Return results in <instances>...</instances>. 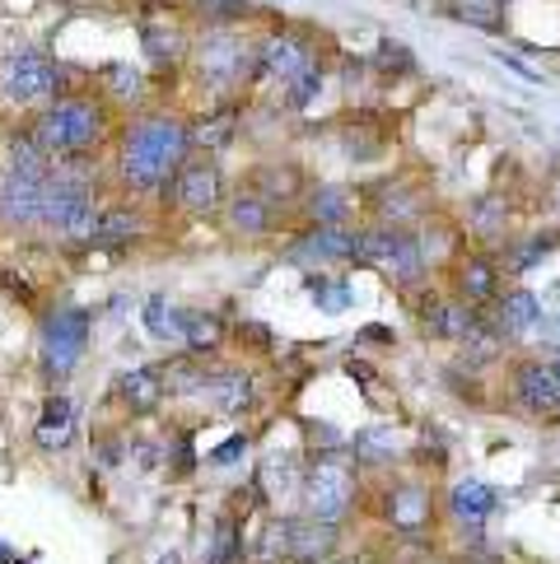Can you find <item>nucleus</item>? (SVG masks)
<instances>
[{
	"label": "nucleus",
	"mask_w": 560,
	"mask_h": 564,
	"mask_svg": "<svg viewBox=\"0 0 560 564\" xmlns=\"http://www.w3.org/2000/svg\"><path fill=\"white\" fill-rule=\"evenodd\" d=\"M187 154H192V140L177 117H164V112L136 117V122H127L122 135H117V183L131 196L164 192Z\"/></svg>",
	"instance_id": "nucleus-1"
},
{
	"label": "nucleus",
	"mask_w": 560,
	"mask_h": 564,
	"mask_svg": "<svg viewBox=\"0 0 560 564\" xmlns=\"http://www.w3.org/2000/svg\"><path fill=\"white\" fill-rule=\"evenodd\" d=\"M29 135L47 159H71V154H94L112 131V112L94 89H75L56 104L29 112Z\"/></svg>",
	"instance_id": "nucleus-2"
},
{
	"label": "nucleus",
	"mask_w": 560,
	"mask_h": 564,
	"mask_svg": "<svg viewBox=\"0 0 560 564\" xmlns=\"http://www.w3.org/2000/svg\"><path fill=\"white\" fill-rule=\"evenodd\" d=\"M75 94V70L43 47H19L0 56V104L14 112H37Z\"/></svg>",
	"instance_id": "nucleus-3"
},
{
	"label": "nucleus",
	"mask_w": 560,
	"mask_h": 564,
	"mask_svg": "<svg viewBox=\"0 0 560 564\" xmlns=\"http://www.w3.org/2000/svg\"><path fill=\"white\" fill-rule=\"evenodd\" d=\"M94 336V313L79 304H52L37 322V365H43L47 382H71L75 369L89 355Z\"/></svg>",
	"instance_id": "nucleus-4"
},
{
	"label": "nucleus",
	"mask_w": 560,
	"mask_h": 564,
	"mask_svg": "<svg viewBox=\"0 0 560 564\" xmlns=\"http://www.w3.org/2000/svg\"><path fill=\"white\" fill-rule=\"evenodd\" d=\"M164 192L173 196V206L183 215H215L225 206V173H219L211 154H187Z\"/></svg>",
	"instance_id": "nucleus-5"
},
{
	"label": "nucleus",
	"mask_w": 560,
	"mask_h": 564,
	"mask_svg": "<svg viewBox=\"0 0 560 564\" xmlns=\"http://www.w3.org/2000/svg\"><path fill=\"white\" fill-rule=\"evenodd\" d=\"M248 62H252L248 43H244L238 33H229V29H211L202 43L192 47V66H196V75H202L206 85H215V89H229L234 79H244Z\"/></svg>",
	"instance_id": "nucleus-6"
},
{
	"label": "nucleus",
	"mask_w": 560,
	"mask_h": 564,
	"mask_svg": "<svg viewBox=\"0 0 560 564\" xmlns=\"http://www.w3.org/2000/svg\"><path fill=\"white\" fill-rule=\"evenodd\" d=\"M304 503H309V518L317 522H342L355 503V480L346 467H336V462H317L313 471H304Z\"/></svg>",
	"instance_id": "nucleus-7"
},
{
	"label": "nucleus",
	"mask_w": 560,
	"mask_h": 564,
	"mask_svg": "<svg viewBox=\"0 0 560 564\" xmlns=\"http://www.w3.org/2000/svg\"><path fill=\"white\" fill-rule=\"evenodd\" d=\"M355 252L374 261V267H384L392 275H416L420 271V248H416V238L407 234H397V229H369V234H359V243Z\"/></svg>",
	"instance_id": "nucleus-8"
},
{
	"label": "nucleus",
	"mask_w": 560,
	"mask_h": 564,
	"mask_svg": "<svg viewBox=\"0 0 560 564\" xmlns=\"http://www.w3.org/2000/svg\"><path fill=\"white\" fill-rule=\"evenodd\" d=\"M0 173H6V177H24V183H47L52 159L37 150V140L29 135L24 122L6 127V135H0Z\"/></svg>",
	"instance_id": "nucleus-9"
},
{
	"label": "nucleus",
	"mask_w": 560,
	"mask_h": 564,
	"mask_svg": "<svg viewBox=\"0 0 560 564\" xmlns=\"http://www.w3.org/2000/svg\"><path fill=\"white\" fill-rule=\"evenodd\" d=\"M164 397H169L164 369H154V365H136V369H127L122 378L112 382V401L127 415H150V411H159V401Z\"/></svg>",
	"instance_id": "nucleus-10"
},
{
	"label": "nucleus",
	"mask_w": 560,
	"mask_h": 564,
	"mask_svg": "<svg viewBox=\"0 0 560 564\" xmlns=\"http://www.w3.org/2000/svg\"><path fill=\"white\" fill-rule=\"evenodd\" d=\"M37 200H43V183H24V177L0 173V229L10 234L37 229Z\"/></svg>",
	"instance_id": "nucleus-11"
},
{
	"label": "nucleus",
	"mask_w": 560,
	"mask_h": 564,
	"mask_svg": "<svg viewBox=\"0 0 560 564\" xmlns=\"http://www.w3.org/2000/svg\"><path fill=\"white\" fill-rule=\"evenodd\" d=\"M140 234H146V219H140V210L127 206V200H112V206H98L89 248H131Z\"/></svg>",
	"instance_id": "nucleus-12"
},
{
	"label": "nucleus",
	"mask_w": 560,
	"mask_h": 564,
	"mask_svg": "<svg viewBox=\"0 0 560 564\" xmlns=\"http://www.w3.org/2000/svg\"><path fill=\"white\" fill-rule=\"evenodd\" d=\"M309 66H317V62H313L309 43H299L294 33H280V37H271L262 52H257V70L271 75V79H280V85H290V79L304 75Z\"/></svg>",
	"instance_id": "nucleus-13"
},
{
	"label": "nucleus",
	"mask_w": 560,
	"mask_h": 564,
	"mask_svg": "<svg viewBox=\"0 0 560 564\" xmlns=\"http://www.w3.org/2000/svg\"><path fill=\"white\" fill-rule=\"evenodd\" d=\"M75 443V406L71 397H47L43 420L33 425V448L37 453H66Z\"/></svg>",
	"instance_id": "nucleus-14"
},
{
	"label": "nucleus",
	"mask_w": 560,
	"mask_h": 564,
	"mask_svg": "<svg viewBox=\"0 0 560 564\" xmlns=\"http://www.w3.org/2000/svg\"><path fill=\"white\" fill-rule=\"evenodd\" d=\"M196 397H206L219 415H238V411H248V401H252V378L244 369L202 373V388H196Z\"/></svg>",
	"instance_id": "nucleus-15"
},
{
	"label": "nucleus",
	"mask_w": 560,
	"mask_h": 564,
	"mask_svg": "<svg viewBox=\"0 0 560 564\" xmlns=\"http://www.w3.org/2000/svg\"><path fill=\"white\" fill-rule=\"evenodd\" d=\"M94 89L104 104H140L146 98V70L136 62H104L94 70Z\"/></svg>",
	"instance_id": "nucleus-16"
},
{
	"label": "nucleus",
	"mask_w": 560,
	"mask_h": 564,
	"mask_svg": "<svg viewBox=\"0 0 560 564\" xmlns=\"http://www.w3.org/2000/svg\"><path fill=\"white\" fill-rule=\"evenodd\" d=\"M332 551H336V528L332 522L290 518V560L317 564V560H332Z\"/></svg>",
	"instance_id": "nucleus-17"
},
{
	"label": "nucleus",
	"mask_w": 560,
	"mask_h": 564,
	"mask_svg": "<svg viewBox=\"0 0 560 564\" xmlns=\"http://www.w3.org/2000/svg\"><path fill=\"white\" fill-rule=\"evenodd\" d=\"M140 52H146V62L150 66H177L187 56V37L177 24H164V19H146L140 24Z\"/></svg>",
	"instance_id": "nucleus-18"
},
{
	"label": "nucleus",
	"mask_w": 560,
	"mask_h": 564,
	"mask_svg": "<svg viewBox=\"0 0 560 564\" xmlns=\"http://www.w3.org/2000/svg\"><path fill=\"white\" fill-rule=\"evenodd\" d=\"M518 401L537 415H556L560 411V378L551 365H524L518 369Z\"/></svg>",
	"instance_id": "nucleus-19"
},
{
	"label": "nucleus",
	"mask_w": 560,
	"mask_h": 564,
	"mask_svg": "<svg viewBox=\"0 0 560 564\" xmlns=\"http://www.w3.org/2000/svg\"><path fill=\"white\" fill-rule=\"evenodd\" d=\"M355 243H359V238H351L342 225H317L313 234H304V238L294 243L290 261H332V257L355 252Z\"/></svg>",
	"instance_id": "nucleus-20"
},
{
	"label": "nucleus",
	"mask_w": 560,
	"mask_h": 564,
	"mask_svg": "<svg viewBox=\"0 0 560 564\" xmlns=\"http://www.w3.org/2000/svg\"><path fill=\"white\" fill-rule=\"evenodd\" d=\"M225 219H229V229H234V234H244V238H262V234L276 225V210H271V200H262L257 192H238V196L229 200Z\"/></svg>",
	"instance_id": "nucleus-21"
},
{
	"label": "nucleus",
	"mask_w": 560,
	"mask_h": 564,
	"mask_svg": "<svg viewBox=\"0 0 560 564\" xmlns=\"http://www.w3.org/2000/svg\"><path fill=\"white\" fill-rule=\"evenodd\" d=\"M537 322H542V304H537L528 290H509L505 299H499L495 332H505V336H528Z\"/></svg>",
	"instance_id": "nucleus-22"
},
{
	"label": "nucleus",
	"mask_w": 560,
	"mask_h": 564,
	"mask_svg": "<svg viewBox=\"0 0 560 564\" xmlns=\"http://www.w3.org/2000/svg\"><path fill=\"white\" fill-rule=\"evenodd\" d=\"M140 322H146V332L154 336V340H183V308L173 304L169 294H150L146 299V308H140Z\"/></svg>",
	"instance_id": "nucleus-23"
},
{
	"label": "nucleus",
	"mask_w": 560,
	"mask_h": 564,
	"mask_svg": "<svg viewBox=\"0 0 560 564\" xmlns=\"http://www.w3.org/2000/svg\"><path fill=\"white\" fill-rule=\"evenodd\" d=\"M449 509L463 522H486L491 509H495V490L486 486V480H457L453 495H449Z\"/></svg>",
	"instance_id": "nucleus-24"
},
{
	"label": "nucleus",
	"mask_w": 560,
	"mask_h": 564,
	"mask_svg": "<svg viewBox=\"0 0 560 564\" xmlns=\"http://www.w3.org/2000/svg\"><path fill=\"white\" fill-rule=\"evenodd\" d=\"M252 187H257V196L276 206V200L299 196V187H304V173H299L294 164H262L252 173Z\"/></svg>",
	"instance_id": "nucleus-25"
},
{
	"label": "nucleus",
	"mask_w": 560,
	"mask_h": 564,
	"mask_svg": "<svg viewBox=\"0 0 560 564\" xmlns=\"http://www.w3.org/2000/svg\"><path fill=\"white\" fill-rule=\"evenodd\" d=\"M219 340H225V322H219L215 313H206V308H183V346H187L192 355L215 350Z\"/></svg>",
	"instance_id": "nucleus-26"
},
{
	"label": "nucleus",
	"mask_w": 560,
	"mask_h": 564,
	"mask_svg": "<svg viewBox=\"0 0 560 564\" xmlns=\"http://www.w3.org/2000/svg\"><path fill=\"white\" fill-rule=\"evenodd\" d=\"M234 131H238V112H211V117H202V122H192L187 127V140H192V150H225L229 140H234Z\"/></svg>",
	"instance_id": "nucleus-27"
},
{
	"label": "nucleus",
	"mask_w": 560,
	"mask_h": 564,
	"mask_svg": "<svg viewBox=\"0 0 560 564\" xmlns=\"http://www.w3.org/2000/svg\"><path fill=\"white\" fill-rule=\"evenodd\" d=\"M388 518L397 522V528H420V522L430 518V495L420 486H397L388 495Z\"/></svg>",
	"instance_id": "nucleus-28"
},
{
	"label": "nucleus",
	"mask_w": 560,
	"mask_h": 564,
	"mask_svg": "<svg viewBox=\"0 0 560 564\" xmlns=\"http://www.w3.org/2000/svg\"><path fill=\"white\" fill-rule=\"evenodd\" d=\"M355 210V192L351 187H317L313 200H309V215L317 225H346Z\"/></svg>",
	"instance_id": "nucleus-29"
},
{
	"label": "nucleus",
	"mask_w": 560,
	"mask_h": 564,
	"mask_svg": "<svg viewBox=\"0 0 560 564\" xmlns=\"http://www.w3.org/2000/svg\"><path fill=\"white\" fill-rule=\"evenodd\" d=\"M449 14L457 19V24H467V29L495 33L499 19H505V6H499V0H449Z\"/></svg>",
	"instance_id": "nucleus-30"
},
{
	"label": "nucleus",
	"mask_w": 560,
	"mask_h": 564,
	"mask_svg": "<svg viewBox=\"0 0 560 564\" xmlns=\"http://www.w3.org/2000/svg\"><path fill=\"white\" fill-rule=\"evenodd\" d=\"M244 532H238L234 518H219L215 532H211V551H206V564H244Z\"/></svg>",
	"instance_id": "nucleus-31"
},
{
	"label": "nucleus",
	"mask_w": 560,
	"mask_h": 564,
	"mask_svg": "<svg viewBox=\"0 0 560 564\" xmlns=\"http://www.w3.org/2000/svg\"><path fill=\"white\" fill-rule=\"evenodd\" d=\"M476 327V322L463 313V308H453V304H426V332L430 336H449V340H463L467 332Z\"/></svg>",
	"instance_id": "nucleus-32"
},
{
	"label": "nucleus",
	"mask_w": 560,
	"mask_h": 564,
	"mask_svg": "<svg viewBox=\"0 0 560 564\" xmlns=\"http://www.w3.org/2000/svg\"><path fill=\"white\" fill-rule=\"evenodd\" d=\"M457 280H463V299H467V304H491V299L499 294V275H495L491 261H476L472 257Z\"/></svg>",
	"instance_id": "nucleus-33"
},
{
	"label": "nucleus",
	"mask_w": 560,
	"mask_h": 564,
	"mask_svg": "<svg viewBox=\"0 0 560 564\" xmlns=\"http://www.w3.org/2000/svg\"><path fill=\"white\" fill-rule=\"evenodd\" d=\"M290 486H294V457L290 453H271L262 462V490H267V499L280 503L290 495Z\"/></svg>",
	"instance_id": "nucleus-34"
},
{
	"label": "nucleus",
	"mask_w": 560,
	"mask_h": 564,
	"mask_svg": "<svg viewBox=\"0 0 560 564\" xmlns=\"http://www.w3.org/2000/svg\"><path fill=\"white\" fill-rule=\"evenodd\" d=\"M192 10L206 19L211 29H225V24H238V19H248V0H192Z\"/></svg>",
	"instance_id": "nucleus-35"
},
{
	"label": "nucleus",
	"mask_w": 560,
	"mask_h": 564,
	"mask_svg": "<svg viewBox=\"0 0 560 564\" xmlns=\"http://www.w3.org/2000/svg\"><path fill=\"white\" fill-rule=\"evenodd\" d=\"M351 448H355V457H365V462H388L397 453V438L388 430H359Z\"/></svg>",
	"instance_id": "nucleus-36"
},
{
	"label": "nucleus",
	"mask_w": 560,
	"mask_h": 564,
	"mask_svg": "<svg viewBox=\"0 0 560 564\" xmlns=\"http://www.w3.org/2000/svg\"><path fill=\"white\" fill-rule=\"evenodd\" d=\"M257 560H290V518L267 522V532L257 536Z\"/></svg>",
	"instance_id": "nucleus-37"
},
{
	"label": "nucleus",
	"mask_w": 560,
	"mask_h": 564,
	"mask_svg": "<svg viewBox=\"0 0 560 564\" xmlns=\"http://www.w3.org/2000/svg\"><path fill=\"white\" fill-rule=\"evenodd\" d=\"M374 66L384 70V75H407V70H411V47L397 43V37H384V43H378Z\"/></svg>",
	"instance_id": "nucleus-38"
},
{
	"label": "nucleus",
	"mask_w": 560,
	"mask_h": 564,
	"mask_svg": "<svg viewBox=\"0 0 560 564\" xmlns=\"http://www.w3.org/2000/svg\"><path fill=\"white\" fill-rule=\"evenodd\" d=\"M317 94H323V70H317V66H309L304 75H294V79H290V108H294V112H299V108H309Z\"/></svg>",
	"instance_id": "nucleus-39"
},
{
	"label": "nucleus",
	"mask_w": 560,
	"mask_h": 564,
	"mask_svg": "<svg viewBox=\"0 0 560 564\" xmlns=\"http://www.w3.org/2000/svg\"><path fill=\"white\" fill-rule=\"evenodd\" d=\"M472 229H476V234H495V229H505V210H499L495 200H482V206H476V215H472Z\"/></svg>",
	"instance_id": "nucleus-40"
},
{
	"label": "nucleus",
	"mask_w": 560,
	"mask_h": 564,
	"mask_svg": "<svg viewBox=\"0 0 560 564\" xmlns=\"http://www.w3.org/2000/svg\"><path fill=\"white\" fill-rule=\"evenodd\" d=\"M547 252H551L547 238H532V243H524V252H518V257L509 261V267H514V271H528V267H537V261H542Z\"/></svg>",
	"instance_id": "nucleus-41"
},
{
	"label": "nucleus",
	"mask_w": 560,
	"mask_h": 564,
	"mask_svg": "<svg viewBox=\"0 0 560 564\" xmlns=\"http://www.w3.org/2000/svg\"><path fill=\"white\" fill-rule=\"evenodd\" d=\"M238 453H248V434H234L229 443H219V448L211 453V462H219V467H225V462H234Z\"/></svg>",
	"instance_id": "nucleus-42"
},
{
	"label": "nucleus",
	"mask_w": 560,
	"mask_h": 564,
	"mask_svg": "<svg viewBox=\"0 0 560 564\" xmlns=\"http://www.w3.org/2000/svg\"><path fill=\"white\" fill-rule=\"evenodd\" d=\"M495 62H499V66H509L514 75H524V79H528V85H542V75H537L532 66H524V62H518V56H509V52H499V56H495Z\"/></svg>",
	"instance_id": "nucleus-43"
},
{
	"label": "nucleus",
	"mask_w": 560,
	"mask_h": 564,
	"mask_svg": "<svg viewBox=\"0 0 560 564\" xmlns=\"http://www.w3.org/2000/svg\"><path fill=\"white\" fill-rule=\"evenodd\" d=\"M154 564H183V555H177V551H164V555H159Z\"/></svg>",
	"instance_id": "nucleus-44"
},
{
	"label": "nucleus",
	"mask_w": 560,
	"mask_h": 564,
	"mask_svg": "<svg viewBox=\"0 0 560 564\" xmlns=\"http://www.w3.org/2000/svg\"><path fill=\"white\" fill-rule=\"evenodd\" d=\"M10 560H14V551L6 546V541H0V564H10Z\"/></svg>",
	"instance_id": "nucleus-45"
},
{
	"label": "nucleus",
	"mask_w": 560,
	"mask_h": 564,
	"mask_svg": "<svg viewBox=\"0 0 560 564\" xmlns=\"http://www.w3.org/2000/svg\"><path fill=\"white\" fill-rule=\"evenodd\" d=\"M551 340H556V346H560V317L551 322Z\"/></svg>",
	"instance_id": "nucleus-46"
},
{
	"label": "nucleus",
	"mask_w": 560,
	"mask_h": 564,
	"mask_svg": "<svg viewBox=\"0 0 560 564\" xmlns=\"http://www.w3.org/2000/svg\"><path fill=\"white\" fill-rule=\"evenodd\" d=\"M56 6H85V0H56Z\"/></svg>",
	"instance_id": "nucleus-47"
}]
</instances>
